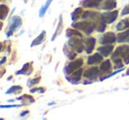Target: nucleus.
<instances>
[{
  "mask_svg": "<svg viewBox=\"0 0 129 120\" xmlns=\"http://www.w3.org/2000/svg\"><path fill=\"white\" fill-rule=\"evenodd\" d=\"M81 19L90 20L93 23L95 29L98 33H104L105 31L107 24L104 21L101 13L94 11H85L81 15Z\"/></svg>",
  "mask_w": 129,
  "mask_h": 120,
  "instance_id": "1",
  "label": "nucleus"
},
{
  "mask_svg": "<svg viewBox=\"0 0 129 120\" xmlns=\"http://www.w3.org/2000/svg\"><path fill=\"white\" fill-rule=\"evenodd\" d=\"M121 58L125 65H129V45H120L111 54V59Z\"/></svg>",
  "mask_w": 129,
  "mask_h": 120,
  "instance_id": "2",
  "label": "nucleus"
},
{
  "mask_svg": "<svg viewBox=\"0 0 129 120\" xmlns=\"http://www.w3.org/2000/svg\"><path fill=\"white\" fill-rule=\"evenodd\" d=\"M72 27L78 29L80 31H82L84 34H88V35L91 34L94 32V30H95L93 23L88 20H84L82 21L74 22L72 24Z\"/></svg>",
  "mask_w": 129,
  "mask_h": 120,
  "instance_id": "3",
  "label": "nucleus"
},
{
  "mask_svg": "<svg viewBox=\"0 0 129 120\" xmlns=\"http://www.w3.org/2000/svg\"><path fill=\"white\" fill-rule=\"evenodd\" d=\"M67 44L75 50L77 53H82L84 51L85 45H84V40L83 37H79V36H74V37L69 38Z\"/></svg>",
  "mask_w": 129,
  "mask_h": 120,
  "instance_id": "4",
  "label": "nucleus"
},
{
  "mask_svg": "<svg viewBox=\"0 0 129 120\" xmlns=\"http://www.w3.org/2000/svg\"><path fill=\"white\" fill-rule=\"evenodd\" d=\"M82 65H83V59L76 58L74 60H71L70 63H68L64 67L63 72H64V75H70L71 73L77 71L78 69L81 68Z\"/></svg>",
  "mask_w": 129,
  "mask_h": 120,
  "instance_id": "5",
  "label": "nucleus"
},
{
  "mask_svg": "<svg viewBox=\"0 0 129 120\" xmlns=\"http://www.w3.org/2000/svg\"><path fill=\"white\" fill-rule=\"evenodd\" d=\"M22 25V20L19 16H13L8 26V29L6 30V36L9 38L12 36Z\"/></svg>",
  "mask_w": 129,
  "mask_h": 120,
  "instance_id": "6",
  "label": "nucleus"
},
{
  "mask_svg": "<svg viewBox=\"0 0 129 120\" xmlns=\"http://www.w3.org/2000/svg\"><path fill=\"white\" fill-rule=\"evenodd\" d=\"M117 42V34L113 32H107L99 38V43L102 45L113 44Z\"/></svg>",
  "mask_w": 129,
  "mask_h": 120,
  "instance_id": "7",
  "label": "nucleus"
},
{
  "mask_svg": "<svg viewBox=\"0 0 129 120\" xmlns=\"http://www.w3.org/2000/svg\"><path fill=\"white\" fill-rule=\"evenodd\" d=\"M83 69L80 68L78 69L77 71L74 72L73 73H71L70 75H66V79L68 82L72 83L74 85H77L78 83H80V81H81V77L83 76Z\"/></svg>",
  "mask_w": 129,
  "mask_h": 120,
  "instance_id": "8",
  "label": "nucleus"
},
{
  "mask_svg": "<svg viewBox=\"0 0 129 120\" xmlns=\"http://www.w3.org/2000/svg\"><path fill=\"white\" fill-rule=\"evenodd\" d=\"M118 17V10H114V11H110L102 13V18L104 20V21L106 24H111L114 21H116V20Z\"/></svg>",
  "mask_w": 129,
  "mask_h": 120,
  "instance_id": "9",
  "label": "nucleus"
},
{
  "mask_svg": "<svg viewBox=\"0 0 129 120\" xmlns=\"http://www.w3.org/2000/svg\"><path fill=\"white\" fill-rule=\"evenodd\" d=\"M99 75H101L100 69H99V67H96V66H94V67H91V68L88 69V70L85 71L84 73H83V76H84L86 79H90V81H95V79H96Z\"/></svg>",
  "mask_w": 129,
  "mask_h": 120,
  "instance_id": "10",
  "label": "nucleus"
},
{
  "mask_svg": "<svg viewBox=\"0 0 129 120\" xmlns=\"http://www.w3.org/2000/svg\"><path fill=\"white\" fill-rule=\"evenodd\" d=\"M103 61H104V56L99 53V52H97V53L92 54L88 57L87 63H88V65H95L102 63Z\"/></svg>",
  "mask_w": 129,
  "mask_h": 120,
  "instance_id": "11",
  "label": "nucleus"
},
{
  "mask_svg": "<svg viewBox=\"0 0 129 120\" xmlns=\"http://www.w3.org/2000/svg\"><path fill=\"white\" fill-rule=\"evenodd\" d=\"M34 71V68H33V63L32 62H27V63L24 64V65L22 66V68L20 70L17 71L16 72V75H30L31 73Z\"/></svg>",
  "mask_w": 129,
  "mask_h": 120,
  "instance_id": "12",
  "label": "nucleus"
},
{
  "mask_svg": "<svg viewBox=\"0 0 129 120\" xmlns=\"http://www.w3.org/2000/svg\"><path fill=\"white\" fill-rule=\"evenodd\" d=\"M95 43H96V40L94 37H88L86 40H84V50L87 54H91L93 52V50H95Z\"/></svg>",
  "mask_w": 129,
  "mask_h": 120,
  "instance_id": "13",
  "label": "nucleus"
},
{
  "mask_svg": "<svg viewBox=\"0 0 129 120\" xmlns=\"http://www.w3.org/2000/svg\"><path fill=\"white\" fill-rule=\"evenodd\" d=\"M99 69H100V72L101 75H105V74H108L110 72H111V70H112V65H111V62L110 59H106L104 61H103L101 63L100 66H99Z\"/></svg>",
  "mask_w": 129,
  "mask_h": 120,
  "instance_id": "14",
  "label": "nucleus"
},
{
  "mask_svg": "<svg viewBox=\"0 0 129 120\" xmlns=\"http://www.w3.org/2000/svg\"><path fill=\"white\" fill-rule=\"evenodd\" d=\"M117 7V0H104L99 6V9L104 11H111Z\"/></svg>",
  "mask_w": 129,
  "mask_h": 120,
  "instance_id": "15",
  "label": "nucleus"
},
{
  "mask_svg": "<svg viewBox=\"0 0 129 120\" xmlns=\"http://www.w3.org/2000/svg\"><path fill=\"white\" fill-rule=\"evenodd\" d=\"M114 50V45L111 44H105L97 48V51L100 54H102L104 57H109L111 54H112Z\"/></svg>",
  "mask_w": 129,
  "mask_h": 120,
  "instance_id": "16",
  "label": "nucleus"
},
{
  "mask_svg": "<svg viewBox=\"0 0 129 120\" xmlns=\"http://www.w3.org/2000/svg\"><path fill=\"white\" fill-rule=\"evenodd\" d=\"M63 52L66 55V57L69 59V60H74L76 59V57H77V52L74 50H73L68 44H64V47H63Z\"/></svg>",
  "mask_w": 129,
  "mask_h": 120,
  "instance_id": "17",
  "label": "nucleus"
},
{
  "mask_svg": "<svg viewBox=\"0 0 129 120\" xmlns=\"http://www.w3.org/2000/svg\"><path fill=\"white\" fill-rule=\"evenodd\" d=\"M104 0H84L81 5L84 8H97Z\"/></svg>",
  "mask_w": 129,
  "mask_h": 120,
  "instance_id": "18",
  "label": "nucleus"
},
{
  "mask_svg": "<svg viewBox=\"0 0 129 120\" xmlns=\"http://www.w3.org/2000/svg\"><path fill=\"white\" fill-rule=\"evenodd\" d=\"M63 29H64V23H63V17H62V14L59 15V19H58V23H57V28L55 30V33L54 34L52 35V38H51V41H55L56 38L59 35V34L62 33Z\"/></svg>",
  "mask_w": 129,
  "mask_h": 120,
  "instance_id": "19",
  "label": "nucleus"
},
{
  "mask_svg": "<svg viewBox=\"0 0 129 120\" xmlns=\"http://www.w3.org/2000/svg\"><path fill=\"white\" fill-rule=\"evenodd\" d=\"M45 39H46V31L43 30V32H42L41 34H40L36 38V39L33 40V42L31 43L30 47L31 48H33V47H35V46H38V45L42 44V43L45 41Z\"/></svg>",
  "mask_w": 129,
  "mask_h": 120,
  "instance_id": "20",
  "label": "nucleus"
},
{
  "mask_svg": "<svg viewBox=\"0 0 129 120\" xmlns=\"http://www.w3.org/2000/svg\"><path fill=\"white\" fill-rule=\"evenodd\" d=\"M117 42L118 43H129V29H126L124 32H120L117 34Z\"/></svg>",
  "mask_w": 129,
  "mask_h": 120,
  "instance_id": "21",
  "label": "nucleus"
},
{
  "mask_svg": "<svg viewBox=\"0 0 129 120\" xmlns=\"http://www.w3.org/2000/svg\"><path fill=\"white\" fill-rule=\"evenodd\" d=\"M16 100H19V101H21L23 102V105H28V104H31V103H34L35 102V98L30 95H22L20 96L17 97Z\"/></svg>",
  "mask_w": 129,
  "mask_h": 120,
  "instance_id": "22",
  "label": "nucleus"
},
{
  "mask_svg": "<svg viewBox=\"0 0 129 120\" xmlns=\"http://www.w3.org/2000/svg\"><path fill=\"white\" fill-rule=\"evenodd\" d=\"M116 29L118 31H123L129 29V17L120 20L116 26Z\"/></svg>",
  "mask_w": 129,
  "mask_h": 120,
  "instance_id": "23",
  "label": "nucleus"
},
{
  "mask_svg": "<svg viewBox=\"0 0 129 120\" xmlns=\"http://www.w3.org/2000/svg\"><path fill=\"white\" fill-rule=\"evenodd\" d=\"M66 36L67 38L74 37V36H79V37H83V34H81L80 31H78V29L76 28H67V32H66Z\"/></svg>",
  "mask_w": 129,
  "mask_h": 120,
  "instance_id": "24",
  "label": "nucleus"
},
{
  "mask_svg": "<svg viewBox=\"0 0 129 120\" xmlns=\"http://www.w3.org/2000/svg\"><path fill=\"white\" fill-rule=\"evenodd\" d=\"M83 13V9L82 7H78L74 10L71 14V19L74 22H76L80 18H81V15Z\"/></svg>",
  "mask_w": 129,
  "mask_h": 120,
  "instance_id": "25",
  "label": "nucleus"
},
{
  "mask_svg": "<svg viewBox=\"0 0 129 120\" xmlns=\"http://www.w3.org/2000/svg\"><path fill=\"white\" fill-rule=\"evenodd\" d=\"M9 13V7L6 5L2 4L0 6V19L1 20H5Z\"/></svg>",
  "mask_w": 129,
  "mask_h": 120,
  "instance_id": "26",
  "label": "nucleus"
},
{
  "mask_svg": "<svg viewBox=\"0 0 129 120\" xmlns=\"http://www.w3.org/2000/svg\"><path fill=\"white\" fill-rule=\"evenodd\" d=\"M52 1H53V0H47L44 6L41 7V9H40V11H39V17H40V18H43V17L45 15L47 10L49 9V7H50V4L52 3Z\"/></svg>",
  "mask_w": 129,
  "mask_h": 120,
  "instance_id": "27",
  "label": "nucleus"
},
{
  "mask_svg": "<svg viewBox=\"0 0 129 120\" xmlns=\"http://www.w3.org/2000/svg\"><path fill=\"white\" fill-rule=\"evenodd\" d=\"M124 70H125V68L123 67V68L118 69V70L114 71V72H110V73H108V74H105V75H104V76H101V77L99 78V81H104V79H109V78L112 77V76H115L116 74L119 73V72H122Z\"/></svg>",
  "mask_w": 129,
  "mask_h": 120,
  "instance_id": "28",
  "label": "nucleus"
},
{
  "mask_svg": "<svg viewBox=\"0 0 129 120\" xmlns=\"http://www.w3.org/2000/svg\"><path fill=\"white\" fill-rule=\"evenodd\" d=\"M22 87L20 86H13L6 92V95H11V94H20L22 91Z\"/></svg>",
  "mask_w": 129,
  "mask_h": 120,
  "instance_id": "29",
  "label": "nucleus"
},
{
  "mask_svg": "<svg viewBox=\"0 0 129 120\" xmlns=\"http://www.w3.org/2000/svg\"><path fill=\"white\" fill-rule=\"evenodd\" d=\"M41 79H42L41 76H38V77L35 78V79H29V81H27V87L31 88V87H34V86H36V85L39 84L40 81H41Z\"/></svg>",
  "mask_w": 129,
  "mask_h": 120,
  "instance_id": "30",
  "label": "nucleus"
},
{
  "mask_svg": "<svg viewBox=\"0 0 129 120\" xmlns=\"http://www.w3.org/2000/svg\"><path fill=\"white\" fill-rule=\"evenodd\" d=\"M30 93H36V92H38V93L40 94H43L45 92V88H43V87H39V88H32V89H30Z\"/></svg>",
  "mask_w": 129,
  "mask_h": 120,
  "instance_id": "31",
  "label": "nucleus"
},
{
  "mask_svg": "<svg viewBox=\"0 0 129 120\" xmlns=\"http://www.w3.org/2000/svg\"><path fill=\"white\" fill-rule=\"evenodd\" d=\"M24 106L23 104H13V105H0V109H10V108H20Z\"/></svg>",
  "mask_w": 129,
  "mask_h": 120,
  "instance_id": "32",
  "label": "nucleus"
},
{
  "mask_svg": "<svg viewBox=\"0 0 129 120\" xmlns=\"http://www.w3.org/2000/svg\"><path fill=\"white\" fill-rule=\"evenodd\" d=\"M128 14H129V4H127L126 6L123 8V10H122L120 15L123 17V16H125V15H128Z\"/></svg>",
  "mask_w": 129,
  "mask_h": 120,
  "instance_id": "33",
  "label": "nucleus"
},
{
  "mask_svg": "<svg viewBox=\"0 0 129 120\" xmlns=\"http://www.w3.org/2000/svg\"><path fill=\"white\" fill-rule=\"evenodd\" d=\"M28 113H29L28 110H24V111H22V112L20 113V116H25L26 115H27Z\"/></svg>",
  "mask_w": 129,
  "mask_h": 120,
  "instance_id": "34",
  "label": "nucleus"
},
{
  "mask_svg": "<svg viewBox=\"0 0 129 120\" xmlns=\"http://www.w3.org/2000/svg\"><path fill=\"white\" fill-rule=\"evenodd\" d=\"M6 57H3L2 60H1V62H0V65H3L5 63H6Z\"/></svg>",
  "mask_w": 129,
  "mask_h": 120,
  "instance_id": "35",
  "label": "nucleus"
},
{
  "mask_svg": "<svg viewBox=\"0 0 129 120\" xmlns=\"http://www.w3.org/2000/svg\"><path fill=\"white\" fill-rule=\"evenodd\" d=\"M54 104H56V102H50V103H48V105L49 106H50V105H54Z\"/></svg>",
  "mask_w": 129,
  "mask_h": 120,
  "instance_id": "36",
  "label": "nucleus"
},
{
  "mask_svg": "<svg viewBox=\"0 0 129 120\" xmlns=\"http://www.w3.org/2000/svg\"><path fill=\"white\" fill-rule=\"evenodd\" d=\"M12 79H13V76H9V77L7 78V81H11Z\"/></svg>",
  "mask_w": 129,
  "mask_h": 120,
  "instance_id": "37",
  "label": "nucleus"
},
{
  "mask_svg": "<svg viewBox=\"0 0 129 120\" xmlns=\"http://www.w3.org/2000/svg\"><path fill=\"white\" fill-rule=\"evenodd\" d=\"M24 1V3H27V0H23Z\"/></svg>",
  "mask_w": 129,
  "mask_h": 120,
  "instance_id": "38",
  "label": "nucleus"
},
{
  "mask_svg": "<svg viewBox=\"0 0 129 120\" xmlns=\"http://www.w3.org/2000/svg\"><path fill=\"white\" fill-rule=\"evenodd\" d=\"M33 1H35V0H33Z\"/></svg>",
  "mask_w": 129,
  "mask_h": 120,
  "instance_id": "39",
  "label": "nucleus"
}]
</instances>
